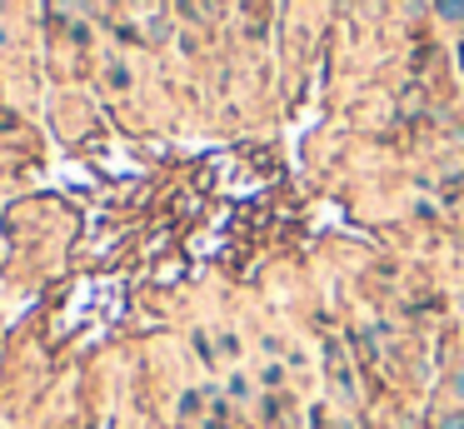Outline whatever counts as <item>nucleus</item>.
I'll use <instances>...</instances> for the list:
<instances>
[{"label":"nucleus","instance_id":"f257e3e1","mask_svg":"<svg viewBox=\"0 0 464 429\" xmlns=\"http://www.w3.org/2000/svg\"><path fill=\"white\" fill-rule=\"evenodd\" d=\"M335 389H340V399H345V405H355V399H359V389H355V375H350V365H340V370H335Z\"/></svg>","mask_w":464,"mask_h":429},{"label":"nucleus","instance_id":"f03ea898","mask_svg":"<svg viewBox=\"0 0 464 429\" xmlns=\"http://www.w3.org/2000/svg\"><path fill=\"white\" fill-rule=\"evenodd\" d=\"M434 15L450 25H464V0H434Z\"/></svg>","mask_w":464,"mask_h":429},{"label":"nucleus","instance_id":"7ed1b4c3","mask_svg":"<svg viewBox=\"0 0 464 429\" xmlns=\"http://www.w3.org/2000/svg\"><path fill=\"white\" fill-rule=\"evenodd\" d=\"M200 409H205V389H185L180 395V419H195Z\"/></svg>","mask_w":464,"mask_h":429},{"label":"nucleus","instance_id":"20e7f679","mask_svg":"<svg viewBox=\"0 0 464 429\" xmlns=\"http://www.w3.org/2000/svg\"><path fill=\"white\" fill-rule=\"evenodd\" d=\"M105 80H110V90H130V70H125V65H105Z\"/></svg>","mask_w":464,"mask_h":429},{"label":"nucleus","instance_id":"39448f33","mask_svg":"<svg viewBox=\"0 0 464 429\" xmlns=\"http://www.w3.org/2000/svg\"><path fill=\"white\" fill-rule=\"evenodd\" d=\"M434 429H464V405H454V409H444L440 419H434Z\"/></svg>","mask_w":464,"mask_h":429},{"label":"nucleus","instance_id":"423d86ee","mask_svg":"<svg viewBox=\"0 0 464 429\" xmlns=\"http://www.w3.org/2000/svg\"><path fill=\"white\" fill-rule=\"evenodd\" d=\"M280 395H270V399H259V419H265V424H275V419H280Z\"/></svg>","mask_w":464,"mask_h":429},{"label":"nucleus","instance_id":"0eeeda50","mask_svg":"<svg viewBox=\"0 0 464 429\" xmlns=\"http://www.w3.org/2000/svg\"><path fill=\"white\" fill-rule=\"evenodd\" d=\"M195 350H200V360H205V365H215V344H210L205 334H195Z\"/></svg>","mask_w":464,"mask_h":429},{"label":"nucleus","instance_id":"6e6552de","mask_svg":"<svg viewBox=\"0 0 464 429\" xmlns=\"http://www.w3.org/2000/svg\"><path fill=\"white\" fill-rule=\"evenodd\" d=\"M259 379H265V385H285V365H265V375H259Z\"/></svg>","mask_w":464,"mask_h":429},{"label":"nucleus","instance_id":"1a4fd4ad","mask_svg":"<svg viewBox=\"0 0 464 429\" xmlns=\"http://www.w3.org/2000/svg\"><path fill=\"white\" fill-rule=\"evenodd\" d=\"M245 395H250V379L235 375V379H230V399H245Z\"/></svg>","mask_w":464,"mask_h":429},{"label":"nucleus","instance_id":"9d476101","mask_svg":"<svg viewBox=\"0 0 464 429\" xmlns=\"http://www.w3.org/2000/svg\"><path fill=\"white\" fill-rule=\"evenodd\" d=\"M450 395L464 405V370H454V375H450Z\"/></svg>","mask_w":464,"mask_h":429},{"label":"nucleus","instance_id":"9b49d317","mask_svg":"<svg viewBox=\"0 0 464 429\" xmlns=\"http://www.w3.org/2000/svg\"><path fill=\"white\" fill-rule=\"evenodd\" d=\"M220 354H240V340H235V334H220Z\"/></svg>","mask_w":464,"mask_h":429},{"label":"nucleus","instance_id":"f8f14e48","mask_svg":"<svg viewBox=\"0 0 464 429\" xmlns=\"http://www.w3.org/2000/svg\"><path fill=\"white\" fill-rule=\"evenodd\" d=\"M459 60H464V45H459Z\"/></svg>","mask_w":464,"mask_h":429}]
</instances>
